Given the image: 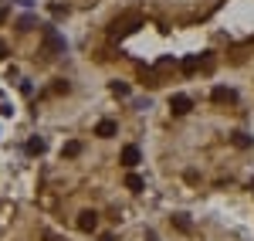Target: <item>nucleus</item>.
Listing matches in <instances>:
<instances>
[{"label": "nucleus", "instance_id": "17", "mask_svg": "<svg viewBox=\"0 0 254 241\" xmlns=\"http://www.w3.org/2000/svg\"><path fill=\"white\" fill-rule=\"evenodd\" d=\"M142 241H159V238L153 235V231H146V238H142Z\"/></svg>", "mask_w": 254, "mask_h": 241}, {"label": "nucleus", "instance_id": "18", "mask_svg": "<svg viewBox=\"0 0 254 241\" xmlns=\"http://www.w3.org/2000/svg\"><path fill=\"white\" fill-rule=\"evenodd\" d=\"M44 241H58V235H51V231H48V235H44Z\"/></svg>", "mask_w": 254, "mask_h": 241}, {"label": "nucleus", "instance_id": "4", "mask_svg": "<svg viewBox=\"0 0 254 241\" xmlns=\"http://www.w3.org/2000/svg\"><path fill=\"white\" fill-rule=\"evenodd\" d=\"M95 228H98V214L95 211H81L78 214V231L88 235V231H95Z\"/></svg>", "mask_w": 254, "mask_h": 241}, {"label": "nucleus", "instance_id": "11", "mask_svg": "<svg viewBox=\"0 0 254 241\" xmlns=\"http://www.w3.org/2000/svg\"><path fill=\"white\" fill-rule=\"evenodd\" d=\"M81 153V143L78 140H71V143H64V150H61V157H68V160H75Z\"/></svg>", "mask_w": 254, "mask_h": 241}, {"label": "nucleus", "instance_id": "15", "mask_svg": "<svg viewBox=\"0 0 254 241\" xmlns=\"http://www.w3.org/2000/svg\"><path fill=\"white\" fill-rule=\"evenodd\" d=\"M17 27H20V31H31V27H34V17H20Z\"/></svg>", "mask_w": 254, "mask_h": 241}, {"label": "nucleus", "instance_id": "13", "mask_svg": "<svg viewBox=\"0 0 254 241\" xmlns=\"http://www.w3.org/2000/svg\"><path fill=\"white\" fill-rule=\"evenodd\" d=\"M183 72H187V75H193V72H200V55H190V58L183 61Z\"/></svg>", "mask_w": 254, "mask_h": 241}, {"label": "nucleus", "instance_id": "10", "mask_svg": "<svg viewBox=\"0 0 254 241\" xmlns=\"http://www.w3.org/2000/svg\"><path fill=\"white\" fill-rule=\"evenodd\" d=\"M126 187H129V190H132V194H139V190H142V187H146V180H142V177H139V173H129V177H126Z\"/></svg>", "mask_w": 254, "mask_h": 241}, {"label": "nucleus", "instance_id": "19", "mask_svg": "<svg viewBox=\"0 0 254 241\" xmlns=\"http://www.w3.org/2000/svg\"><path fill=\"white\" fill-rule=\"evenodd\" d=\"M3 55H7V48H3V44H0V58H3Z\"/></svg>", "mask_w": 254, "mask_h": 241}, {"label": "nucleus", "instance_id": "16", "mask_svg": "<svg viewBox=\"0 0 254 241\" xmlns=\"http://www.w3.org/2000/svg\"><path fill=\"white\" fill-rule=\"evenodd\" d=\"M51 14H55V17H64V14H68V7H61V3H55V7H51Z\"/></svg>", "mask_w": 254, "mask_h": 241}, {"label": "nucleus", "instance_id": "9", "mask_svg": "<svg viewBox=\"0 0 254 241\" xmlns=\"http://www.w3.org/2000/svg\"><path fill=\"white\" fill-rule=\"evenodd\" d=\"M44 150H48V143L41 140V136H34V140L27 143V153H31V157H41V153H44Z\"/></svg>", "mask_w": 254, "mask_h": 241}, {"label": "nucleus", "instance_id": "1", "mask_svg": "<svg viewBox=\"0 0 254 241\" xmlns=\"http://www.w3.org/2000/svg\"><path fill=\"white\" fill-rule=\"evenodd\" d=\"M139 24H142V20H139V14H122V17L112 20L109 34H112V38H126V34H132V31H136Z\"/></svg>", "mask_w": 254, "mask_h": 241}, {"label": "nucleus", "instance_id": "8", "mask_svg": "<svg viewBox=\"0 0 254 241\" xmlns=\"http://www.w3.org/2000/svg\"><path fill=\"white\" fill-rule=\"evenodd\" d=\"M173 224L183 231V235H190L193 231V224H190V214H173Z\"/></svg>", "mask_w": 254, "mask_h": 241}, {"label": "nucleus", "instance_id": "14", "mask_svg": "<svg viewBox=\"0 0 254 241\" xmlns=\"http://www.w3.org/2000/svg\"><path fill=\"white\" fill-rule=\"evenodd\" d=\"M109 88H112V95H119V99H126V95H129V85H126V81H112Z\"/></svg>", "mask_w": 254, "mask_h": 241}, {"label": "nucleus", "instance_id": "6", "mask_svg": "<svg viewBox=\"0 0 254 241\" xmlns=\"http://www.w3.org/2000/svg\"><path fill=\"white\" fill-rule=\"evenodd\" d=\"M210 99H214V102H237V92H234V88H224V85H217L214 92H210Z\"/></svg>", "mask_w": 254, "mask_h": 241}, {"label": "nucleus", "instance_id": "2", "mask_svg": "<svg viewBox=\"0 0 254 241\" xmlns=\"http://www.w3.org/2000/svg\"><path fill=\"white\" fill-rule=\"evenodd\" d=\"M44 51H48V58H55L58 51H64V38L55 27H44Z\"/></svg>", "mask_w": 254, "mask_h": 241}, {"label": "nucleus", "instance_id": "3", "mask_svg": "<svg viewBox=\"0 0 254 241\" xmlns=\"http://www.w3.org/2000/svg\"><path fill=\"white\" fill-rule=\"evenodd\" d=\"M190 109H193V99H190V95H183V92L170 99V112H173V116H187Z\"/></svg>", "mask_w": 254, "mask_h": 241}, {"label": "nucleus", "instance_id": "5", "mask_svg": "<svg viewBox=\"0 0 254 241\" xmlns=\"http://www.w3.org/2000/svg\"><path fill=\"white\" fill-rule=\"evenodd\" d=\"M119 160H122V166H129V170H132V166H136V163L142 160V157H139V146H126Z\"/></svg>", "mask_w": 254, "mask_h": 241}, {"label": "nucleus", "instance_id": "12", "mask_svg": "<svg viewBox=\"0 0 254 241\" xmlns=\"http://www.w3.org/2000/svg\"><path fill=\"white\" fill-rule=\"evenodd\" d=\"M231 143H234L237 150H248V146H251V136H248V133H234V136H231Z\"/></svg>", "mask_w": 254, "mask_h": 241}, {"label": "nucleus", "instance_id": "7", "mask_svg": "<svg viewBox=\"0 0 254 241\" xmlns=\"http://www.w3.org/2000/svg\"><path fill=\"white\" fill-rule=\"evenodd\" d=\"M95 136H102V140H109V136H116V122L112 119H102L95 126Z\"/></svg>", "mask_w": 254, "mask_h": 241}]
</instances>
